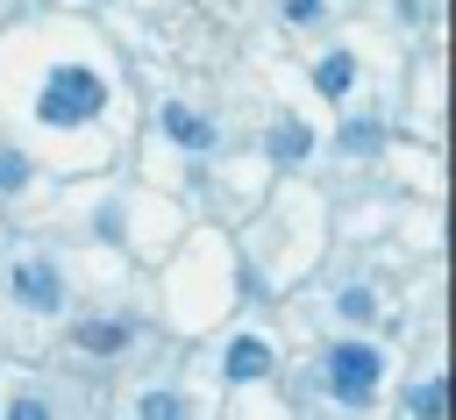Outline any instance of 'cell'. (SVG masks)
Listing matches in <instances>:
<instances>
[{
  "label": "cell",
  "instance_id": "obj_1",
  "mask_svg": "<svg viewBox=\"0 0 456 420\" xmlns=\"http://www.w3.org/2000/svg\"><path fill=\"white\" fill-rule=\"evenodd\" d=\"M100 100H107V85H100L93 71L64 64V71H50V85L36 93V114H43L50 128H78V121H93V114H100Z\"/></svg>",
  "mask_w": 456,
  "mask_h": 420
},
{
  "label": "cell",
  "instance_id": "obj_2",
  "mask_svg": "<svg viewBox=\"0 0 456 420\" xmlns=\"http://www.w3.org/2000/svg\"><path fill=\"white\" fill-rule=\"evenodd\" d=\"M328 392L349 399V406H370V392H378V349L370 342H342L328 356Z\"/></svg>",
  "mask_w": 456,
  "mask_h": 420
},
{
  "label": "cell",
  "instance_id": "obj_3",
  "mask_svg": "<svg viewBox=\"0 0 456 420\" xmlns=\"http://www.w3.org/2000/svg\"><path fill=\"white\" fill-rule=\"evenodd\" d=\"M14 292H21V306H36V313H50V306H64V285H57V271H50L43 256L14 271Z\"/></svg>",
  "mask_w": 456,
  "mask_h": 420
},
{
  "label": "cell",
  "instance_id": "obj_4",
  "mask_svg": "<svg viewBox=\"0 0 456 420\" xmlns=\"http://www.w3.org/2000/svg\"><path fill=\"white\" fill-rule=\"evenodd\" d=\"M164 135H171L178 149H214V128H207V121L192 114V107H178V100L164 107Z\"/></svg>",
  "mask_w": 456,
  "mask_h": 420
},
{
  "label": "cell",
  "instance_id": "obj_5",
  "mask_svg": "<svg viewBox=\"0 0 456 420\" xmlns=\"http://www.w3.org/2000/svg\"><path fill=\"white\" fill-rule=\"evenodd\" d=\"M221 363H228V377H235V384H249V377H264V370H271V349H264L256 335H235Z\"/></svg>",
  "mask_w": 456,
  "mask_h": 420
},
{
  "label": "cell",
  "instance_id": "obj_6",
  "mask_svg": "<svg viewBox=\"0 0 456 420\" xmlns=\"http://www.w3.org/2000/svg\"><path fill=\"white\" fill-rule=\"evenodd\" d=\"M314 85H321L328 100H342V93L356 85V57H349V50H335V57H321V64H314Z\"/></svg>",
  "mask_w": 456,
  "mask_h": 420
},
{
  "label": "cell",
  "instance_id": "obj_7",
  "mask_svg": "<svg viewBox=\"0 0 456 420\" xmlns=\"http://www.w3.org/2000/svg\"><path fill=\"white\" fill-rule=\"evenodd\" d=\"M406 413H413V420H442V413H449V384H442V377L413 384V392H406Z\"/></svg>",
  "mask_w": 456,
  "mask_h": 420
},
{
  "label": "cell",
  "instance_id": "obj_8",
  "mask_svg": "<svg viewBox=\"0 0 456 420\" xmlns=\"http://www.w3.org/2000/svg\"><path fill=\"white\" fill-rule=\"evenodd\" d=\"M306 149H314V135H306L299 121H278V128H271V157H278V164H292V157H306Z\"/></svg>",
  "mask_w": 456,
  "mask_h": 420
},
{
  "label": "cell",
  "instance_id": "obj_9",
  "mask_svg": "<svg viewBox=\"0 0 456 420\" xmlns=\"http://www.w3.org/2000/svg\"><path fill=\"white\" fill-rule=\"evenodd\" d=\"M142 420H192V406H185L178 392H150V399H142Z\"/></svg>",
  "mask_w": 456,
  "mask_h": 420
},
{
  "label": "cell",
  "instance_id": "obj_10",
  "mask_svg": "<svg viewBox=\"0 0 456 420\" xmlns=\"http://www.w3.org/2000/svg\"><path fill=\"white\" fill-rule=\"evenodd\" d=\"M28 185V157L21 149H0V192H21Z\"/></svg>",
  "mask_w": 456,
  "mask_h": 420
},
{
  "label": "cell",
  "instance_id": "obj_11",
  "mask_svg": "<svg viewBox=\"0 0 456 420\" xmlns=\"http://www.w3.org/2000/svg\"><path fill=\"white\" fill-rule=\"evenodd\" d=\"M78 342H86V349H121V342H128V327H86Z\"/></svg>",
  "mask_w": 456,
  "mask_h": 420
},
{
  "label": "cell",
  "instance_id": "obj_12",
  "mask_svg": "<svg viewBox=\"0 0 456 420\" xmlns=\"http://www.w3.org/2000/svg\"><path fill=\"white\" fill-rule=\"evenodd\" d=\"M370 306H378V299H370L363 285H356V292H342V313H349V320H370Z\"/></svg>",
  "mask_w": 456,
  "mask_h": 420
},
{
  "label": "cell",
  "instance_id": "obj_13",
  "mask_svg": "<svg viewBox=\"0 0 456 420\" xmlns=\"http://www.w3.org/2000/svg\"><path fill=\"white\" fill-rule=\"evenodd\" d=\"M7 420H50V406H43V399H14V406H7Z\"/></svg>",
  "mask_w": 456,
  "mask_h": 420
},
{
  "label": "cell",
  "instance_id": "obj_14",
  "mask_svg": "<svg viewBox=\"0 0 456 420\" xmlns=\"http://www.w3.org/2000/svg\"><path fill=\"white\" fill-rule=\"evenodd\" d=\"M285 21H321V0H285Z\"/></svg>",
  "mask_w": 456,
  "mask_h": 420
}]
</instances>
